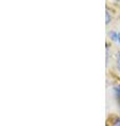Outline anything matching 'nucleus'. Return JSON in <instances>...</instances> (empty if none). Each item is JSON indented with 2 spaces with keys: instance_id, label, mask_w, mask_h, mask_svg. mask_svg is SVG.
<instances>
[{
  "instance_id": "nucleus-3",
  "label": "nucleus",
  "mask_w": 120,
  "mask_h": 126,
  "mask_svg": "<svg viewBox=\"0 0 120 126\" xmlns=\"http://www.w3.org/2000/svg\"><path fill=\"white\" fill-rule=\"evenodd\" d=\"M115 90H116V93H117V94H119V96H120V85H119V86H117V87L115 88Z\"/></svg>"
},
{
  "instance_id": "nucleus-4",
  "label": "nucleus",
  "mask_w": 120,
  "mask_h": 126,
  "mask_svg": "<svg viewBox=\"0 0 120 126\" xmlns=\"http://www.w3.org/2000/svg\"><path fill=\"white\" fill-rule=\"evenodd\" d=\"M114 125H120V119H117L114 122Z\"/></svg>"
},
{
  "instance_id": "nucleus-2",
  "label": "nucleus",
  "mask_w": 120,
  "mask_h": 126,
  "mask_svg": "<svg viewBox=\"0 0 120 126\" xmlns=\"http://www.w3.org/2000/svg\"><path fill=\"white\" fill-rule=\"evenodd\" d=\"M117 67H118L119 72H120V55H119L118 58H117Z\"/></svg>"
},
{
  "instance_id": "nucleus-7",
  "label": "nucleus",
  "mask_w": 120,
  "mask_h": 126,
  "mask_svg": "<svg viewBox=\"0 0 120 126\" xmlns=\"http://www.w3.org/2000/svg\"><path fill=\"white\" fill-rule=\"evenodd\" d=\"M115 1H120V0H115Z\"/></svg>"
},
{
  "instance_id": "nucleus-5",
  "label": "nucleus",
  "mask_w": 120,
  "mask_h": 126,
  "mask_svg": "<svg viewBox=\"0 0 120 126\" xmlns=\"http://www.w3.org/2000/svg\"><path fill=\"white\" fill-rule=\"evenodd\" d=\"M105 22H106V24L110 22V17H109V13H107V12H106V21Z\"/></svg>"
},
{
  "instance_id": "nucleus-6",
  "label": "nucleus",
  "mask_w": 120,
  "mask_h": 126,
  "mask_svg": "<svg viewBox=\"0 0 120 126\" xmlns=\"http://www.w3.org/2000/svg\"><path fill=\"white\" fill-rule=\"evenodd\" d=\"M117 42L120 44V33H118V40H117Z\"/></svg>"
},
{
  "instance_id": "nucleus-1",
  "label": "nucleus",
  "mask_w": 120,
  "mask_h": 126,
  "mask_svg": "<svg viewBox=\"0 0 120 126\" xmlns=\"http://www.w3.org/2000/svg\"><path fill=\"white\" fill-rule=\"evenodd\" d=\"M110 37L113 41H117L118 40V33H116V32H112L110 34Z\"/></svg>"
}]
</instances>
